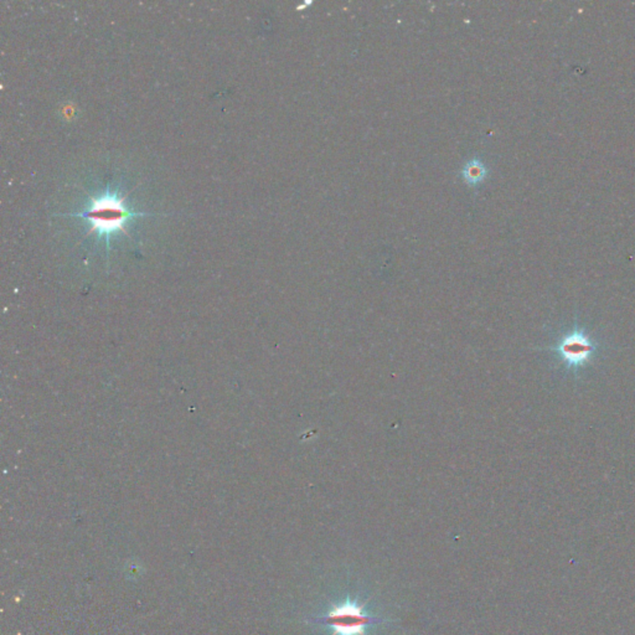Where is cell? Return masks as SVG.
<instances>
[{"instance_id": "cell-1", "label": "cell", "mask_w": 635, "mask_h": 635, "mask_svg": "<svg viewBox=\"0 0 635 635\" xmlns=\"http://www.w3.org/2000/svg\"><path fill=\"white\" fill-rule=\"evenodd\" d=\"M125 198L107 194L101 198H91L90 207L80 214H71L68 216L80 217L91 224V231L105 235L108 241L113 232L125 231V224L130 217L142 216L145 212H133L123 205Z\"/></svg>"}, {"instance_id": "cell-3", "label": "cell", "mask_w": 635, "mask_h": 635, "mask_svg": "<svg viewBox=\"0 0 635 635\" xmlns=\"http://www.w3.org/2000/svg\"><path fill=\"white\" fill-rule=\"evenodd\" d=\"M591 352V347L587 342H584L583 339H570L563 344L562 354L567 357L568 360L578 361L587 357L588 352Z\"/></svg>"}, {"instance_id": "cell-2", "label": "cell", "mask_w": 635, "mask_h": 635, "mask_svg": "<svg viewBox=\"0 0 635 635\" xmlns=\"http://www.w3.org/2000/svg\"><path fill=\"white\" fill-rule=\"evenodd\" d=\"M384 621L370 616L364 604H360L357 599H352L350 596H347L342 603L332 606L325 616L314 619V623L327 626L332 635H366L369 626Z\"/></svg>"}, {"instance_id": "cell-4", "label": "cell", "mask_w": 635, "mask_h": 635, "mask_svg": "<svg viewBox=\"0 0 635 635\" xmlns=\"http://www.w3.org/2000/svg\"><path fill=\"white\" fill-rule=\"evenodd\" d=\"M486 174H488V170H486V165L478 159L469 160L462 170L463 178L471 185L481 183L486 179Z\"/></svg>"}]
</instances>
